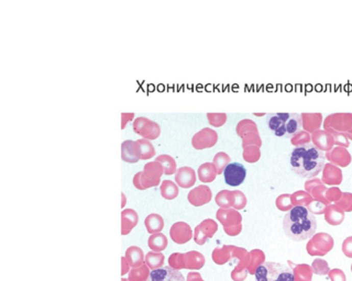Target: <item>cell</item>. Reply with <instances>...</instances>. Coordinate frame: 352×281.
<instances>
[{
  "instance_id": "1",
  "label": "cell",
  "mask_w": 352,
  "mask_h": 281,
  "mask_svg": "<svg viewBox=\"0 0 352 281\" xmlns=\"http://www.w3.org/2000/svg\"><path fill=\"white\" fill-rule=\"evenodd\" d=\"M325 155L314 144H304L293 150L290 163L293 172L303 178L318 175L325 166Z\"/></svg>"
},
{
  "instance_id": "2",
  "label": "cell",
  "mask_w": 352,
  "mask_h": 281,
  "mask_svg": "<svg viewBox=\"0 0 352 281\" xmlns=\"http://www.w3.org/2000/svg\"><path fill=\"white\" fill-rule=\"evenodd\" d=\"M283 229L285 235L295 242L311 238L316 232L315 215L305 207H294L284 215Z\"/></svg>"
},
{
  "instance_id": "3",
  "label": "cell",
  "mask_w": 352,
  "mask_h": 281,
  "mask_svg": "<svg viewBox=\"0 0 352 281\" xmlns=\"http://www.w3.org/2000/svg\"><path fill=\"white\" fill-rule=\"evenodd\" d=\"M266 122L279 137H293L301 130V117L298 114H271Z\"/></svg>"
},
{
  "instance_id": "4",
  "label": "cell",
  "mask_w": 352,
  "mask_h": 281,
  "mask_svg": "<svg viewBox=\"0 0 352 281\" xmlns=\"http://www.w3.org/2000/svg\"><path fill=\"white\" fill-rule=\"evenodd\" d=\"M255 276L257 281H295V275L290 267L274 262L259 266Z\"/></svg>"
},
{
  "instance_id": "5",
  "label": "cell",
  "mask_w": 352,
  "mask_h": 281,
  "mask_svg": "<svg viewBox=\"0 0 352 281\" xmlns=\"http://www.w3.org/2000/svg\"><path fill=\"white\" fill-rule=\"evenodd\" d=\"M245 167L240 163H230L223 171V177L226 184L231 187L240 186L245 179Z\"/></svg>"
},
{
  "instance_id": "6",
  "label": "cell",
  "mask_w": 352,
  "mask_h": 281,
  "mask_svg": "<svg viewBox=\"0 0 352 281\" xmlns=\"http://www.w3.org/2000/svg\"><path fill=\"white\" fill-rule=\"evenodd\" d=\"M147 281H185V278L179 270L171 267H163L152 270Z\"/></svg>"
},
{
  "instance_id": "7",
  "label": "cell",
  "mask_w": 352,
  "mask_h": 281,
  "mask_svg": "<svg viewBox=\"0 0 352 281\" xmlns=\"http://www.w3.org/2000/svg\"><path fill=\"white\" fill-rule=\"evenodd\" d=\"M195 173L191 168H182L176 175V181L179 182L180 186L183 188H189L194 185L195 182Z\"/></svg>"
},
{
  "instance_id": "8",
  "label": "cell",
  "mask_w": 352,
  "mask_h": 281,
  "mask_svg": "<svg viewBox=\"0 0 352 281\" xmlns=\"http://www.w3.org/2000/svg\"><path fill=\"white\" fill-rule=\"evenodd\" d=\"M121 147H122V160L128 161V163H137V161L141 158L140 145L138 142L136 146L133 147L132 151H129V149L125 146L124 143H122Z\"/></svg>"
},
{
  "instance_id": "9",
  "label": "cell",
  "mask_w": 352,
  "mask_h": 281,
  "mask_svg": "<svg viewBox=\"0 0 352 281\" xmlns=\"http://www.w3.org/2000/svg\"><path fill=\"white\" fill-rule=\"evenodd\" d=\"M161 191H162V195L166 199H173L179 194L178 187H176L170 180L163 181V184H162V187H161Z\"/></svg>"
},
{
  "instance_id": "10",
  "label": "cell",
  "mask_w": 352,
  "mask_h": 281,
  "mask_svg": "<svg viewBox=\"0 0 352 281\" xmlns=\"http://www.w3.org/2000/svg\"><path fill=\"white\" fill-rule=\"evenodd\" d=\"M127 258H129V262L132 266L137 267L138 265L142 263V259H143L142 250L138 247H130L128 250H127Z\"/></svg>"
},
{
  "instance_id": "11",
  "label": "cell",
  "mask_w": 352,
  "mask_h": 281,
  "mask_svg": "<svg viewBox=\"0 0 352 281\" xmlns=\"http://www.w3.org/2000/svg\"><path fill=\"white\" fill-rule=\"evenodd\" d=\"M145 226H146L147 231H149V232L160 231L162 229V227H163L162 217L157 215V214L149 215V216L146 217V220H145Z\"/></svg>"
},
{
  "instance_id": "12",
  "label": "cell",
  "mask_w": 352,
  "mask_h": 281,
  "mask_svg": "<svg viewBox=\"0 0 352 281\" xmlns=\"http://www.w3.org/2000/svg\"><path fill=\"white\" fill-rule=\"evenodd\" d=\"M140 145V153H141V159H147L154 155V147L153 145L147 142L145 139L138 140Z\"/></svg>"
},
{
  "instance_id": "13",
  "label": "cell",
  "mask_w": 352,
  "mask_h": 281,
  "mask_svg": "<svg viewBox=\"0 0 352 281\" xmlns=\"http://www.w3.org/2000/svg\"><path fill=\"white\" fill-rule=\"evenodd\" d=\"M198 174H199L200 180H203V181H205L206 175L209 176L210 180H214L215 179V173H214V170H213V165H211V164L206 163V164L202 165L200 168H199V171H198Z\"/></svg>"
},
{
  "instance_id": "14",
  "label": "cell",
  "mask_w": 352,
  "mask_h": 281,
  "mask_svg": "<svg viewBox=\"0 0 352 281\" xmlns=\"http://www.w3.org/2000/svg\"><path fill=\"white\" fill-rule=\"evenodd\" d=\"M313 268H314V271L316 273H318V275H326V273H328L329 271L328 265L322 261H316L313 265Z\"/></svg>"
},
{
  "instance_id": "15",
  "label": "cell",
  "mask_w": 352,
  "mask_h": 281,
  "mask_svg": "<svg viewBox=\"0 0 352 281\" xmlns=\"http://www.w3.org/2000/svg\"><path fill=\"white\" fill-rule=\"evenodd\" d=\"M329 276L333 281H346V277L341 270H333L329 273Z\"/></svg>"
},
{
  "instance_id": "16",
  "label": "cell",
  "mask_w": 352,
  "mask_h": 281,
  "mask_svg": "<svg viewBox=\"0 0 352 281\" xmlns=\"http://www.w3.org/2000/svg\"><path fill=\"white\" fill-rule=\"evenodd\" d=\"M343 252L348 257H352V237L348 238L343 243Z\"/></svg>"
}]
</instances>
